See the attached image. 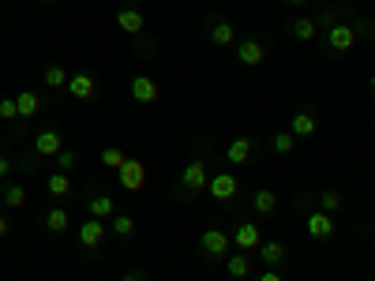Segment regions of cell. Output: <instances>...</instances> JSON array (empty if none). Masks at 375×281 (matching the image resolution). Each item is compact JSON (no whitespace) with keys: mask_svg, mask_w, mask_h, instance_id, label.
Here are the masks:
<instances>
[{"mask_svg":"<svg viewBox=\"0 0 375 281\" xmlns=\"http://www.w3.org/2000/svg\"><path fill=\"white\" fill-rule=\"evenodd\" d=\"M207 184H210V169H207L203 158H195V162L184 165V172H180V192L199 195V192H207Z\"/></svg>","mask_w":375,"mask_h":281,"instance_id":"cell-1","label":"cell"},{"mask_svg":"<svg viewBox=\"0 0 375 281\" xmlns=\"http://www.w3.org/2000/svg\"><path fill=\"white\" fill-rule=\"evenodd\" d=\"M357 42H360V31H357L353 23H334L330 31H327V49L338 53V57H342V53H349Z\"/></svg>","mask_w":375,"mask_h":281,"instance_id":"cell-2","label":"cell"},{"mask_svg":"<svg viewBox=\"0 0 375 281\" xmlns=\"http://www.w3.org/2000/svg\"><path fill=\"white\" fill-rule=\"evenodd\" d=\"M229 248H233V236L229 233H222V229L199 233V251H203L207 259H225V255H229Z\"/></svg>","mask_w":375,"mask_h":281,"instance_id":"cell-3","label":"cell"},{"mask_svg":"<svg viewBox=\"0 0 375 281\" xmlns=\"http://www.w3.org/2000/svg\"><path fill=\"white\" fill-rule=\"evenodd\" d=\"M207 192L218 199V203H233V199L240 195V180H237V172H210Z\"/></svg>","mask_w":375,"mask_h":281,"instance_id":"cell-4","label":"cell"},{"mask_svg":"<svg viewBox=\"0 0 375 281\" xmlns=\"http://www.w3.org/2000/svg\"><path fill=\"white\" fill-rule=\"evenodd\" d=\"M116 172H120V187H124V192H131V195L143 192V184H146V165L139 162V158H128V162L120 165Z\"/></svg>","mask_w":375,"mask_h":281,"instance_id":"cell-5","label":"cell"},{"mask_svg":"<svg viewBox=\"0 0 375 281\" xmlns=\"http://www.w3.org/2000/svg\"><path fill=\"white\" fill-rule=\"evenodd\" d=\"M207 38L218 49H229V45H237V26L229 23V19H207Z\"/></svg>","mask_w":375,"mask_h":281,"instance_id":"cell-6","label":"cell"},{"mask_svg":"<svg viewBox=\"0 0 375 281\" xmlns=\"http://www.w3.org/2000/svg\"><path fill=\"white\" fill-rule=\"evenodd\" d=\"M105 221H98V218H87L83 225H79V244H83L87 251H98L102 244H105Z\"/></svg>","mask_w":375,"mask_h":281,"instance_id":"cell-7","label":"cell"},{"mask_svg":"<svg viewBox=\"0 0 375 281\" xmlns=\"http://www.w3.org/2000/svg\"><path fill=\"white\" fill-rule=\"evenodd\" d=\"M131 98L139 105H154L162 98V87H158V79H151V75H136L131 79Z\"/></svg>","mask_w":375,"mask_h":281,"instance_id":"cell-8","label":"cell"},{"mask_svg":"<svg viewBox=\"0 0 375 281\" xmlns=\"http://www.w3.org/2000/svg\"><path fill=\"white\" fill-rule=\"evenodd\" d=\"M34 150H38V158H57L64 150V136L57 128H42L38 139H34Z\"/></svg>","mask_w":375,"mask_h":281,"instance_id":"cell-9","label":"cell"},{"mask_svg":"<svg viewBox=\"0 0 375 281\" xmlns=\"http://www.w3.org/2000/svg\"><path fill=\"white\" fill-rule=\"evenodd\" d=\"M334 233H338V225H334L330 214H323V210H308V236H315V240H330Z\"/></svg>","mask_w":375,"mask_h":281,"instance_id":"cell-10","label":"cell"},{"mask_svg":"<svg viewBox=\"0 0 375 281\" xmlns=\"http://www.w3.org/2000/svg\"><path fill=\"white\" fill-rule=\"evenodd\" d=\"M286 255H289V248L281 244V240H263L259 244V263L266 266V270H281Z\"/></svg>","mask_w":375,"mask_h":281,"instance_id":"cell-11","label":"cell"},{"mask_svg":"<svg viewBox=\"0 0 375 281\" xmlns=\"http://www.w3.org/2000/svg\"><path fill=\"white\" fill-rule=\"evenodd\" d=\"M237 60L244 64V68H259V64L266 60V45L259 42V38H248V42L237 45Z\"/></svg>","mask_w":375,"mask_h":281,"instance_id":"cell-12","label":"cell"},{"mask_svg":"<svg viewBox=\"0 0 375 281\" xmlns=\"http://www.w3.org/2000/svg\"><path fill=\"white\" fill-rule=\"evenodd\" d=\"M116 26H120L128 38H139V34L146 31V19H143L139 8H120V11H116Z\"/></svg>","mask_w":375,"mask_h":281,"instance_id":"cell-13","label":"cell"},{"mask_svg":"<svg viewBox=\"0 0 375 281\" xmlns=\"http://www.w3.org/2000/svg\"><path fill=\"white\" fill-rule=\"evenodd\" d=\"M233 244L240 248V251H259V244H263V229L256 221H244L240 229L233 233Z\"/></svg>","mask_w":375,"mask_h":281,"instance_id":"cell-14","label":"cell"},{"mask_svg":"<svg viewBox=\"0 0 375 281\" xmlns=\"http://www.w3.org/2000/svg\"><path fill=\"white\" fill-rule=\"evenodd\" d=\"M68 94H72L75 101H90L94 94H98V79L87 75V72H79V75L68 79Z\"/></svg>","mask_w":375,"mask_h":281,"instance_id":"cell-15","label":"cell"},{"mask_svg":"<svg viewBox=\"0 0 375 281\" xmlns=\"http://www.w3.org/2000/svg\"><path fill=\"white\" fill-rule=\"evenodd\" d=\"M289 131H293L297 139H312L315 131H319V120H315V113H308V109L293 113V116H289Z\"/></svg>","mask_w":375,"mask_h":281,"instance_id":"cell-16","label":"cell"},{"mask_svg":"<svg viewBox=\"0 0 375 281\" xmlns=\"http://www.w3.org/2000/svg\"><path fill=\"white\" fill-rule=\"evenodd\" d=\"M251 154H256V139H248V136L233 139V143H229V150H225V158H229V165H244Z\"/></svg>","mask_w":375,"mask_h":281,"instance_id":"cell-17","label":"cell"},{"mask_svg":"<svg viewBox=\"0 0 375 281\" xmlns=\"http://www.w3.org/2000/svg\"><path fill=\"white\" fill-rule=\"evenodd\" d=\"M289 31H293V38H297V42H315V38H319V19L300 16V19L289 23Z\"/></svg>","mask_w":375,"mask_h":281,"instance_id":"cell-18","label":"cell"},{"mask_svg":"<svg viewBox=\"0 0 375 281\" xmlns=\"http://www.w3.org/2000/svg\"><path fill=\"white\" fill-rule=\"evenodd\" d=\"M251 266H256V263L248 259V251H237V255H225V270H229L237 281L251 277Z\"/></svg>","mask_w":375,"mask_h":281,"instance_id":"cell-19","label":"cell"},{"mask_svg":"<svg viewBox=\"0 0 375 281\" xmlns=\"http://www.w3.org/2000/svg\"><path fill=\"white\" fill-rule=\"evenodd\" d=\"M87 210H90V218H98V221H105V218H116V203L109 195H94L90 203H87Z\"/></svg>","mask_w":375,"mask_h":281,"instance_id":"cell-20","label":"cell"},{"mask_svg":"<svg viewBox=\"0 0 375 281\" xmlns=\"http://www.w3.org/2000/svg\"><path fill=\"white\" fill-rule=\"evenodd\" d=\"M16 101H19V116H23V120H31V116L42 113V98H38L34 90H19Z\"/></svg>","mask_w":375,"mask_h":281,"instance_id":"cell-21","label":"cell"},{"mask_svg":"<svg viewBox=\"0 0 375 281\" xmlns=\"http://www.w3.org/2000/svg\"><path fill=\"white\" fill-rule=\"evenodd\" d=\"M68 225H72V214H68V210H60V206H53V210L45 214V229H49L53 236H60V233H68Z\"/></svg>","mask_w":375,"mask_h":281,"instance_id":"cell-22","label":"cell"},{"mask_svg":"<svg viewBox=\"0 0 375 281\" xmlns=\"http://www.w3.org/2000/svg\"><path fill=\"white\" fill-rule=\"evenodd\" d=\"M45 187H49L53 199H68L72 195V177H68V172H49Z\"/></svg>","mask_w":375,"mask_h":281,"instance_id":"cell-23","label":"cell"},{"mask_svg":"<svg viewBox=\"0 0 375 281\" xmlns=\"http://www.w3.org/2000/svg\"><path fill=\"white\" fill-rule=\"evenodd\" d=\"M251 206H256V214H278V195L271 187H259V192L251 195Z\"/></svg>","mask_w":375,"mask_h":281,"instance_id":"cell-24","label":"cell"},{"mask_svg":"<svg viewBox=\"0 0 375 281\" xmlns=\"http://www.w3.org/2000/svg\"><path fill=\"white\" fill-rule=\"evenodd\" d=\"M297 136H293V131H274V136H271V146H274V154H293V150H297Z\"/></svg>","mask_w":375,"mask_h":281,"instance_id":"cell-25","label":"cell"},{"mask_svg":"<svg viewBox=\"0 0 375 281\" xmlns=\"http://www.w3.org/2000/svg\"><path fill=\"white\" fill-rule=\"evenodd\" d=\"M42 79H45V83H49L53 90H64V87H68V79H72V75L64 72L60 64H49V68H45V75H42Z\"/></svg>","mask_w":375,"mask_h":281,"instance_id":"cell-26","label":"cell"},{"mask_svg":"<svg viewBox=\"0 0 375 281\" xmlns=\"http://www.w3.org/2000/svg\"><path fill=\"white\" fill-rule=\"evenodd\" d=\"M4 203H8V210H23V206H26V187H23V184H8Z\"/></svg>","mask_w":375,"mask_h":281,"instance_id":"cell-27","label":"cell"},{"mask_svg":"<svg viewBox=\"0 0 375 281\" xmlns=\"http://www.w3.org/2000/svg\"><path fill=\"white\" fill-rule=\"evenodd\" d=\"M342 206H345V199H342L338 192H323V195H319V210L330 214V218H334V214H338Z\"/></svg>","mask_w":375,"mask_h":281,"instance_id":"cell-28","label":"cell"},{"mask_svg":"<svg viewBox=\"0 0 375 281\" xmlns=\"http://www.w3.org/2000/svg\"><path fill=\"white\" fill-rule=\"evenodd\" d=\"M124 162H128V158H124V150H120V146H105V150H102V165H105V169H120Z\"/></svg>","mask_w":375,"mask_h":281,"instance_id":"cell-29","label":"cell"},{"mask_svg":"<svg viewBox=\"0 0 375 281\" xmlns=\"http://www.w3.org/2000/svg\"><path fill=\"white\" fill-rule=\"evenodd\" d=\"M113 233H116L120 240H131V236H136V221L124 218V214H116V218H113Z\"/></svg>","mask_w":375,"mask_h":281,"instance_id":"cell-30","label":"cell"},{"mask_svg":"<svg viewBox=\"0 0 375 281\" xmlns=\"http://www.w3.org/2000/svg\"><path fill=\"white\" fill-rule=\"evenodd\" d=\"M75 162H79V158H75V150H68V146H64V150L57 154V169H60V172H72Z\"/></svg>","mask_w":375,"mask_h":281,"instance_id":"cell-31","label":"cell"},{"mask_svg":"<svg viewBox=\"0 0 375 281\" xmlns=\"http://www.w3.org/2000/svg\"><path fill=\"white\" fill-rule=\"evenodd\" d=\"M0 116H4V120H19V101L16 98H0Z\"/></svg>","mask_w":375,"mask_h":281,"instance_id":"cell-32","label":"cell"},{"mask_svg":"<svg viewBox=\"0 0 375 281\" xmlns=\"http://www.w3.org/2000/svg\"><path fill=\"white\" fill-rule=\"evenodd\" d=\"M8 172H11V158L0 150V180H8Z\"/></svg>","mask_w":375,"mask_h":281,"instance_id":"cell-33","label":"cell"},{"mask_svg":"<svg viewBox=\"0 0 375 281\" xmlns=\"http://www.w3.org/2000/svg\"><path fill=\"white\" fill-rule=\"evenodd\" d=\"M11 236V221H8V214H0V240Z\"/></svg>","mask_w":375,"mask_h":281,"instance_id":"cell-34","label":"cell"},{"mask_svg":"<svg viewBox=\"0 0 375 281\" xmlns=\"http://www.w3.org/2000/svg\"><path fill=\"white\" fill-rule=\"evenodd\" d=\"M259 281H286V277H281V270H263Z\"/></svg>","mask_w":375,"mask_h":281,"instance_id":"cell-35","label":"cell"},{"mask_svg":"<svg viewBox=\"0 0 375 281\" xmlns=\"http://www.w3.org/2000/svg\"><path fill=\"white\" fill-rule=\"evenodd\" d=\"M120 281H146V274H136V270H131V274H124Z\"/></svg>","mask_w":375,"mask_h":281,"instance_id":"cell-36","label":"cell"},{"mask_svg":"<svg viewBox=\"0 0 375 281\" xmlns=\"http://www.w3.org/2000/svg\"><path fill=\"white\" fill-rule=\"evenodd\" d=\"M368 87H371V90H375V75H371V79H368Z\"/></svg>","mask_w":375,"mask_h":281,"instance_id":"cell-37","label":"cell"},{"mask_svg":"<svg viewBox=\"0 0 375 281\" xmlns=\"http://www.w3.org/2000/svg\"><path fill=\"white\" fill-rule=\"evenodd\" d=\"M289 4H308V0H289Z\"/></svg>","mask_w":375,"mask_h":281,"instance_id":"cell-38","label":"cell"}]
</instances>
